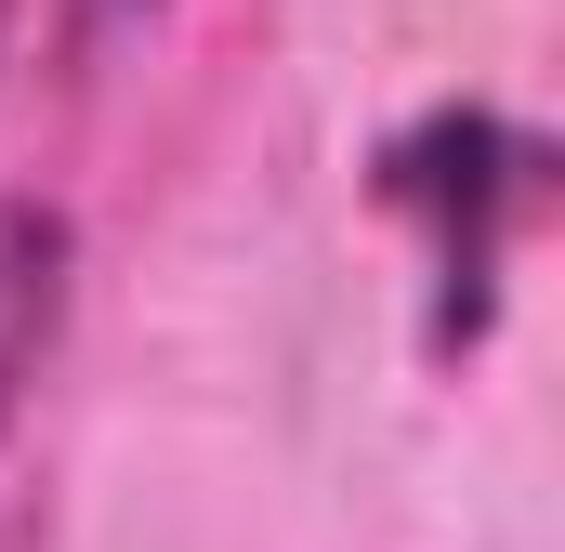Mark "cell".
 <instances>
[{"label":"cell","mask_w":565,"mask_h":552,"mask_svg":"<svg viewBox=\"0 0 565 552\" xmlns=\"http://www.w3.org/2000/svg\"><path fill=\"white\" fill-rule=\"evenodd\" d=\"M382 198L422 224V251H434V342H473L487 302H500L513 224L553 198V145L487 119V106H434V119H408L382 145Z\"/></svg>","instance_id":"6da1fadb"},{"label":"cell","mask_w":565,"mask_h":552,"mask_svg":"<svg viewBox=\"0 0 565 552\" xmlns=\"http://www.w3.org/2000/svg\"><path fill=\"white\" fill-rule=\"evenodd\" d=\"M66 289H79V224L53 198H0V421L26 408V382L66 329Z\"/></svg>","instance_id":"7a4b0ae2"},{"label":"cell","mask_w":565,"mask_h":552,"mask_svg":"<svg viewBox=\"0 0 565 552\" xmlns=\"http://www.w3.org/2000/svg\"><path fill=\"white\" fill-rule=\"evenodd\" d=\"M0 13H13V0H0Z\"/></svg>","instance_id":"3957f363"}]
</instances>
